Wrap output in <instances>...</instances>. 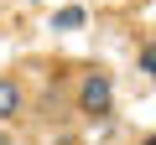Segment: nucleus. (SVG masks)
<instances>
[{
  "label": "nucleus",
  "instance_id": "3",
  "mask_svg": "<svg viewBox=\"0 0 156 145\" xmlns=\"http://www.w3.org/2000/svg\"><path fill=\"white\" fill-rule=\"evenodd\" d=\"M57 26H62V31H78V26H89V16L78 11V5H62V11H57Z\"/></svg>",
  "mask_w": 156,
  "mask_h": 145
},
{
  "label": "nucleus",
  "instance_id": "6",
  "mask_svg": "<svg viewBox=\"0 0 156 145\" xmlns=\"http://www.w3.org/2000/svg\"><path fill=\"white\" fill-rule=\"evenodd\" d=\"M140 145H156V135H151V140H140Z\"/></svg>",
  "mask_w": 156,
  "mask_h": 145
},
{
  "label": "nucleus",
  "instance_id": "1",
  "mask_svg": "<svg viewBox=\"0 0 156 145\" xmlns=\"http://www.w3.org/2000/svg\"><path fill=\"white\" fill-rule=\"evenodd\" d=\"M109 99H115V83H109V72H89L83 88H78V109L83 114H109Z\"/></svg>",
  "mask_w": 156,
  "mask_h": 145
},
{
  "label": "nucleus",
  "instance_id": "2",
  "mask_svg": "<svg viewBox=\"0 0 156 145\" xmlns=\"http://www.w3.org/2000/svg\"><path fill=\"white\" fill-rule=\"evenodd\" d=\"M21 114V88L11 78H0V119H16Z\"/></svg>",
  "mask_w": 156,
  "mask_h": 145
},
{
  "label": "nucleus",
  "instance_id": "4",
  "mask_svg": "<svg viewBox=\"0 0 156 145\" xmlns=\"http://www.w3.org/2000/svg\"><path fill=\"white\" fill-rule=\"evenodd\" d=\"M140 72H151V78H156V47H146V52H140Z\"/></svg>",
  "mask_w": 156,
  "mask_h": 145
},
{
  "label": "nucleus",
  "instance_id": "5",
  "mask_svg": "<svg viewBox=\"0 0 156 145\" xmlns=\"http://www.w3.org/2000/svg\"><path fill=\"white\" fill-rule=\"evenodd\" d=\"M0 145H21V140H0Z\"/></svg>",
  "mask_w": 156,
  "mask_h": 145
}]
</instances>
